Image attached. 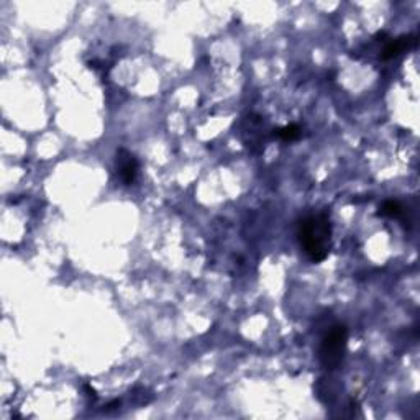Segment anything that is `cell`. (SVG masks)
Wrapping results in <instances>:
<instances>
[{
  "label": "cell",
  "instance_id": "6da1fadb",
  "mask_svg": "<svg viewBox=\"0 0 420 420\" xmlns=\"http://www.w3.org/2000/svg\"><path fill=\"white\" fill-rule=\"evenodd\" d=\"M297 236L304 253L312 263H322L332 248V222L327 212L304 217L297 224Z\"/></svg>",
  "mask_w": 420,
  "mask_h": 420
},
{
  "label": "cell",
  "instance_id": "7a4b0ae2",
  "mask_svg": "<svg viewBox=\"0 0 420 420\" xmlns=\"http://www.w3.org/2000/svg\"><path fill=\"white\" fill-rule=\"evenodd\" d=\"M348 345V328L346 325H333L325 333L320 344V363L325 370H337L345 358Z\"/></svg>",
  "mask_w": 420,
  "mask_h": 420
},
{
  "label": "cell",
  "instance_id": "3957f363",
  "mask_svg": "<svg viewBox=\"0 0 420 420\" xmlns=\"http://www.w3.org/2000/svg\"><path fill=\"white\" fill-rule=\"evenodd\" d=\"M115 170H117L120 181L125 186L133 184L138 175V159L128 149L120 148L117 149V156H115Z\"/></svg>",
  "mask_w": 420,
  "mask_h": 420
},
{
  "label": "cell",
  "instance_id": "277c9868",
  "mask_svg": "<svg viewBox=\"0 0 420 420\" xmlns=\"http://www.w3.org/2000/svg\"><path fill=\"white\" fill-rule=\"evenodd\" d=\"M417 43H419L417 35H402V36L395 38V40H391L388 45L384 46L383 53H381V57L386 61L394 60V57L402 55V53L412 50V48L417 46Z\"/></svg>",
  "mask_w": 420,
  "mask_h": 420
},
{
  "label": "cell",
  "instance_id": "5b68a950",
  "mask_svg": "<svg viewBox=\"0 0 420 420\" xmlns=\"http://www.w3.org/2000/svg\"><path fill=\"white\" fill-rule=\"evenodd\" d=\"M379 217H388V219H400L404 215V205L399 201H384L379 207Z\"/></svg>",
  "mask_w": 420,
  "mask_h": 420
},
{
  "label": "cell",
  "instance_id": "8992f818",
  "mask_svg": "<svg viewBox=\"0 0 420 420\" xmlns=\"http://www.w3.org/2000/svg\"><path fill=\"white\" fill-rule=\"evenodd\" d=\"M274 132H276V135L283 140V142H296V140L301 137V128H299V125H296V123L287 125V127H283V128H278V130H274Z\"/></svg>",
  "mask_w": 420,
  "mask_h": 420
}]
</instances>
